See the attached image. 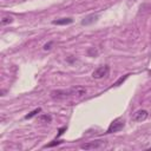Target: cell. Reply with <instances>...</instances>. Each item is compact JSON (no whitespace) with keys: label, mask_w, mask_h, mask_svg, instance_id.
<instances>
[{"label":"cell","mask_w":151,"mask_h":151,"mask_svg":"<svg viewBox=\"0 0 151 151\" xmlns=\"http://www.w3.org/2000/svg\"><path fill=\"white\" fill-rule=\"evenodd\" d=\"M60 143H63V140H53L52 143H50V144L45 145V147H52V146H54V145H58V144H60Z\"/></svg>","instance_id":"cell-12"},{"label":"cell","mask_w":151,"mask_h":151,"mask_svg":"<svg viewBox=\"0 0 151 151\" xmlns=\"http://www.w3.org/2000/svg\"><path fill=\"white\" fill-rule=\"evenodd\" d=\"M125 126V120L123 118H116L109 126L106 133H114V132H118L120 130H123V127Z\"/></svg>","instance_id":"cell-2"},{"label":"cell","mask_w":151,"mask_h":151,"mask_svg":"<svg viewBox=\"0 0 151 151\" xmlns=\"http://www.w3.org/2000/svg\"><path fill=\"white\" fill-rule=\"evenodd\" d=\"M64 131H66V126H64V127H61V129H59V131H58V134H57V137H60L63 133H64Z\"/></svg>","instance_id":"cell-14"},{"label":"cell","mask_w":151,"mask_h":151,"mask_svg":"<svg viewBox=\"0 0 151 151\" xmlns=\"http://www.w3.org/2000/svg\"><path fill=\"white\" fill-rule=\"evenodd\" d=\"M38 122L39 123H51L52 122V116L48 114V113H45V114H40L38 117Z\"/></svg>","instance_id":"cell-8"},{"label":"cell","mask_w":151,"mask_h":151,"mask_svg":"<svg viewBox=\"0 0 151 151\" xmlns=\"http://www.w3.org/2000/svg\"><path fill=\"white\" fill-rule=\"evenodd\" d=\"M87 93V90L83 86H73L67 90H53L51 91V97L55 100L67 99V98H81Z\"/></svg>","instance_id":"cell-1"},{"label":"cell","mask_w":151,"mask_h":151,"mask_svg":"<svg viewBox=\"0 0 151 151\" xmlns=\"http://www.w3.org/2000/svg\"><path fill=\"white\" fill-rule=\"evenodd\" d=\"M52 45H53V41H48L47 44L44 45V50H45V51H50V50L52 48Z\"/></svg>","instance_id":"cell-13"},{"label":"cell","mask_w":151,"mask_h":151,"mask_svg":"<svg viewBox=\"0 0 151 151\" xmlns=\"http://www.w3.org/2000/svg\"><path fill=\"white\" fill-rule=\"evenodd\" d=\"M150 73H151V71H150Z\"/></svg>","instance_id":"cell-15"},{"label":"cell","mask_w":151,"mask_h":151,"mask_svg":"<svg viewBox=\"0 0 151 151\" xmlns=\"http://www.w3.org/2000/svg\"><path fill=\"white\" fill-rule=\"evenodd\" d=\"M98 19V15L96 14H90V15H87V17H85L83 20H81V24L83 25H90V24H92V22H94L96 20Z\"/></svg>","instance_id":"cell-7"},{"label":"cell","mask_w":151,"mask_h":151,"mask_svg":"<svg viewBox=\"0 0 151 151\" xmlns=\"http://www.w3.org/2000/svg\"><path fill=\"white\" fill-rule=\"evenodd\" d=\"M72 22H73L72 18H61V19H57V20L52 21L53 25H68V24H72Z\"/></svg>","instance_id":"cell-6"},{"label":"cell","mask_w":151,"mask_h":151,"mask_svg":"<svg viewBox=\"0 0 151 151\" xmlns=\"http://www.w3.org/2000/svg\"><path fill=\"white\" fill-rule=\"evenodd\" d=\"M13 21V18L12 17H5L1 19V24L2 25H6V24H11Z\"/></svg>","instance_id":"cell-11"},{"label":"cell","mask_w":151,"mask_h":151,"mask_svg":"<svg viewBox=\"0 0 151 151\" xmlns=\"http://www.w3.org/2000/svg\"><path fill=\"white\" fill-rule=\"evenodd\" d=\"M106 145L105 140H92V142H87L80 145V149L83 150H97V149H101Z\"/></svg>","instance_id":"cell-3"},{"label":"cell","mask_w":151,"mask_h":151,"mask_svg":"<svg viewBox=\"0 0 151 151\" xmlns=\"http://www.w3.org/2000/svg\"><path fill=\"white\" fill-rule=\"evenodd\" d=\"M40 111H41V109H40V107H38V109L33 110L32 112H29L28 114H26V116H25V119H31V118H33V117H34V116H37Z\"/></svg>","instance_id":"cell-9"},{"label":"cell","mask_w":151,"mask_h":151,"mask_svg":"<svg viewBox=\"0 0 151 151\" xmlns=\"http://www.w3.org/2000/svg\"><path fill=\"white\" fill-rule=\"evenodd\" d=\"M110 72V67L107 65H101L99 67H97L93 72H92V77L94 79H101L104 77H106Z\"/></svg>","instance_id":"cell-4"},{"label":"cell","mask_w":151,"mask_h":151,"mask_svg":"<svg viewBox=\"0 0 151 151\" xmlns=\"http://www.w3.org/2000/svg\"><path fill=\"white\" fill-rule=\"evenodd\" d=\"M147 117H149V112L146 110H138V111H136L133 113L132 120L133 122H137V123H140V122H144Z\"/></svg>","instance_id":"cell-5"},{"label":"cell","mask_w":151,"mask_h":151,"mask_svg":"<svg viewBox=\"0 0 151 151\" xmlns=\"http://www.w3.org/2000/svg\"><path fill=\"white\" fill-rule=\"evenodd\" d=\"M129 76H130V74H125L124 77H120V78H119V79H118V80H117V81L113 84V86H119L120 84H123V83H124V81H125V80L129 78Z\"/></svg>","instance_id":"cell-10"}]
</instances>
